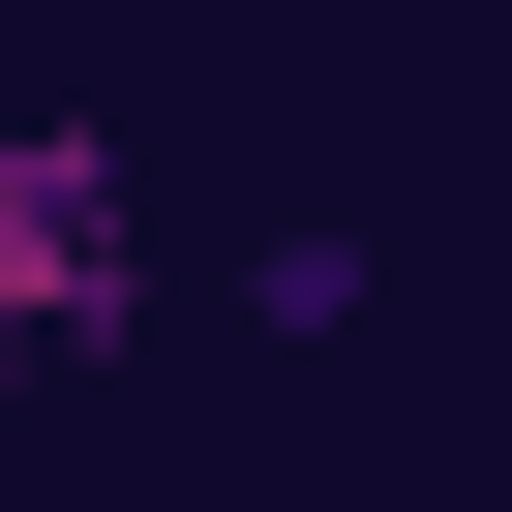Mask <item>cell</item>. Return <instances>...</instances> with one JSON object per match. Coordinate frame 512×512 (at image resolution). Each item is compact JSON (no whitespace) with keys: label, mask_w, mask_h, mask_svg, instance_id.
I'll use <instances>...</instances> for the list:
<instances>
[{"label":"cell","mask_w":512,"mask_h":512,"mask_svg":"<svg viewBox=\"0 0 512 512\" xmlns=\"http://www.w3.org/2000/svg\"><path fill=\"white\" fill-rule=\"evenodd\" d=\"M121 302H151V211H121V151H91V121H0V392L121 362Z\"/></svg>","instance_id":"1"}]
</instances>
